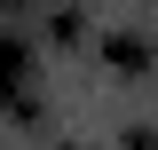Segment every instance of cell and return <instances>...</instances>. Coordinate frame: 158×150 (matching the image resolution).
I'll use <instances>...</instances> for the list:
<instances>
[{
	"instance_id": "1",
	"label": "cell",
	"mask_w": 158,
	"mask_h": 150,
	"mask_svg": "<svg viewBox=\"0 0 158 150\" xmlns=\"http://www.w3.org/2000/svg\"><path fill=\"white\" fill-rule=\"evenodd\" d=\"M24 79H32V48L0 32V103H16V95H24Z\"/></svg>"
},
{
	"instance_id": "2",
	"label": "cell",
	"mask_w": 158,
	"mask_h": 150,
	"mask_svg": "<svg viewBox=\"0 0 158 150\" xmlns=\"http://www.w3.org/2000/svg\"><path fill=\"white\" fill-rule=\"evenodd\" d=\"M111 63H118V71H142V63H150V40L118 32V40H111Z\"/></svg>"
}]
</instances>
